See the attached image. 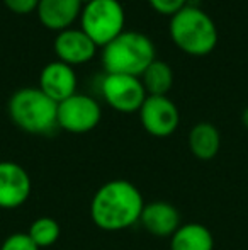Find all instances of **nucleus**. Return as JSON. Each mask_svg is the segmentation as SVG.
<instances>
[{
  "label": "nucleus",
  "mask_w": 248,
  "mask_h": 250,
  "mask_svg": "<svg viewBox=\"0 0 248 250\" xmlns=\"http://www.w3.org/2000/svg\"><path fill=\"white\" fill-rule=\"evenodd\" d=\"M139 118L145 129L153 136H169L180 121L179 107L170 97L148 94L139 107Z\"/></svg>",
  "instance_id": "6e6552de"
},
{
  "label": "nucleus",
  "mask_w": 248,
  "mask_h": 250,
  "mask_svg": "<svg viewBox=\"0 0 248 250\" xmlns=\"http://www.w3.org/2000/svg\"><path fill=\"white\" fill-rule=\"evenodd\" d=\"M139 223L148 233L158 238L172 237L180 227V213L173 204L167 201H153L145 203L139 216Z\"/></svg>",
  "instance_id": "9b49d317"
},
{
  "label": "nucleus",
  "mask_w": 248,
  "mask_h": 250,
  "mask_svg": "<svg viewBox=\"0 0 248 250\" xmlns=\"http://www.w3.org/2000/svg\"><path fill=\"white\" fill-rule=\"evenodd\" d=\"M242 123L245 125V128H248V105L243 109V112H242Z\"/></svg>",
  "instance_id": "412c9836"
},
{
  "label": "nucleus",
  "mask_w": 248,
  "mask_h": 250,
  "mask_svg": "<svg viewBox=\"0 0 248 250\" xmlns=\"http://www.w3.org/2000/svg\"><path fill=\"white\" fill-rule=\"evenodd\" d=\"M143 85H145L146 94L153 96H167L169 89L173 82L172 66L163 60L155 58L145 70H143Z\"/></svg>",
  "instance_id": "dca6fc26"
},
{
  "label": "nucleus",
  "mask_w": 248,
  "mask_h": 250,
  "mask_svg": "<svg viewBox=\"0 0 248 250\" xmlns=\"http://www.w3.org/2000/svg\"><path fill=\"white\" fill-rule=\"evenodd\" d=\"M102 109L92 96L75 92L58 102V126L70 133H87L100 121Z\"/></svg>",
  "instance_id": "423d86ee"
},
{
  "label": "nucleus",
  "mask_w": 248,
  "mask_h": 250,
  "mask_svg": "<svg viewBox=\"0 0 248 250\" xmlns=\"http://www.w3.org/2000/svg\"><path fill=\"white\" fill-rule=\"evenodd\" d=\"M150 2L156 10H160L163 14H173L180 7L186 5V0H150Z\"/></svg>",
  "instance_id": "6ab92c4d"
},
{
  "label": "nucleus",
  "mask_w": 248,
  "mask_h": 250,
  "mask_svg": "<svg viewBox=\"0 0 248 250\" xmlns=\"http://www.w3.org/2000/svg\"><path fill=\"white\" fill-rule=\"evenodd\" d=\"M82 0H39L36 10L41 22L61 31L70 27L73 19L82 12Z\"/></svg>",
  "instance_id": "ddd939ff"
},
{
  "label": "nucleus",
  "mask_w": 248,
  "mask_h": 250,
  "mask_svg": "<svg viewBox=\"0 0 248 250\" xmlns=\"http://www.w3.org/2000/svg\"><path fill=\"white\" fill-rule=\"evenodd\" d=\"M10 119L33 135H48L58 128V102L39 87H20L9 99Z\"/></svg>",
  "instance_id": "f03ea898"
},
{
  "label": "nucleus",
  "mask_w": 248,
  "mask_h": 250,
  "mask_svg": "<svg viewBox=\"0 0 248 250\" xmlns=\"http://www.w3.org/2000/svg\"><path fill=\"white\" fill-rule=\"evenodd\" d=\"M221 146V135L219 129L212 123L201 121L189 133V148L194 157L201 160H211L218 155Z\"/></svg>",
  "instance_id": "4468645a"
},
{
  "label": "nucleus",
  "mask_w": 248,
  "mask_h": 250,
  "mask_svg": "<svg viewBox=\"0 0 248 250\" xmlns=\"http://www.w3.org/2000/svg\"><path fill=\"white\" fill-rule=\"evenodd\" d=\"M3 2H5L7 7L12 9L14 12L26 14V12H31L33 9H36L39 0H3Z\"/></svg>",
  "instance_id": "aec40b11"
},
{
  "label": "nucleus",
  "mask_w": 248,
  "mask_h": 250,
  "mask_svg": "<svg viewBox=\"0 0 248 250\" xmlns=\"http://www.w3.org/2000/svg\"><path fill=\"white\" fill-rule=\"evenodd\" d=\"M170 34L184 51L192 55H206L218 43V27L212 17L191 3L172 14Z\"/></svg>",
  "instance_id": "20e7f679"
},
{
  "label": "nucleus",
  "mask_w": 248,
  "mask_h": 250,
  "mask_svg": "<svg viewBox=\"0 0 248 250\" xmlns=\"http://www.w3.org/2000/svg\"><path fill=\"white\" fill-rule=\"evenodd\" d=\"M0 250H39V249L31 240L29 235L22 233V231H17V233L9 235L3 240V244L0 245Z\"/></svg>",
  "instance_id": "a211bd4d"
},
{
  "label": "nucleus",
  "mask_w": 248,
  "mask_h": 250,
  "mask_svg": "<svg viewBox=\"0 0 248 250\" xmlns=\"http://www.w3.org/2000/svg\"><path fill=\"white\" fill-rule=\"evenodd\" d=\"M155 60V44L152 38L139 31H121L104 44L102 63L111 73L139 75Z\"/></svg>",
  "instance_id": "7ed1b4c3"
},
{
  "label": "nucleus",
  "mask_w": 248,
  "mask_h": 250,
  "mask_svg": "<svg viewBox=\"0 0 248 250\" xmlns=\"http://www.w3.org/2000/svg\"><path fill=\"white\" fill-rule=\"evenodd\" d=\"M80 19L82 29L97 44H106L123 31L124 7L119 0H90L83 3Z\"/></svg>",
  "instance_id": "39448f33"
},
{
  "label": "nucleus",
  "mask_w": 248,
  "mask_h": 250,
  "mask_svg": "<svg viewBox=\"0 0 248 250\" xmlns=\"http://www.w3.org/2000/svg\"><path fill=\"white\" fill-rule=\"evenodd\" d=\"M39 89L51 99L61 102L76 92V73L70 63L53 60L43 66L39 75Z\"/></svg>",
  "instance_id": "9d476101"
},
{
  "label": "nucleus",
  "mask_w": 248,
  "mask_h": 250,
  "mask_svg": "<svg viewBox=\"0 0 248 250\" xmlns=\"http://www.w3.org/2000/svg\"><path fill=\"white\" fill-rule=\"evenodd\" d=\"M97 43L82 27H65L55 38V50L66 63H82L94 56Z\"/></svg>",
  "instance_id": "f8f14e48"
},
{
  "label": "nucleus",
  "mask_w": 248,
  "mask_h": 250,
  "mask_svg": "<svg viewBox=\"0 0 248 250\" xmlns=\"http://www.w3.org/2000/svg\"><path fill=\"white\" fill-rule=\"evenodd\" d=\"M60 225L55 218H50V216H41V218H36L33 221V225L29 227V238L38 245V249H46V247H51L53 244H57L58 238H60Z\"/></svg>",
  "instance_id": "f3484780"
},
{
  "label": "nucleus",
  "mask_w": 248,
  "mask_h": 250,
  "mask_svg": "<svg viewBox=\"0 0 248 250\" xmlns=\"http://www.w3.org/2000/svg\"><path fill=\"white\" fill-rule=\"evenodd\" d=\"M214 237L211 230L201 223L180 225L170 237V250H212Z\"/></svg>",
  "instance_id": "2eb2a0df"
},
{
  "label": "nucleus",
  "mask_w": 248,
  "mask_h": 250,
  "mask_svg": "<svg viewBox=\"0 0 248 250\" xmlns=\"http://www.w3.org/2000/svg\"><path fill=\"white\" fill-rule=\"evenodd\" d=\"M102 94L114 109L123 112L139 111L145 97L148 96L138 75L107 72L102 79Z\"/></svg>",
  "instance_id": "0eeeda50"
},
{
  "label": "nucleus",
  "mask_w": 248,
  "mask_h": 250,
  "mask_svg": "<svg viewBox=\"0 0 248 250\" xmlns=\"http://www.w3.org/2000/svg\"><path fill=\"white\" fill-rule=\"evenodd\" d=\"M145 201L133 182L114 179L95 191L90 203L94 225L106 231H121L139 221Z\"/></svg>",
  "instance_id": "f257e3e1"
},
{
  "label": "nucleus",
  "mask_w": 248,
  "mask_h": 250,
  "mask_svg": "<svg viewBox=\"0 0 248 250\" xmlns=\"http://www.w3.org/2000/svg\"><path fill=\"white\" fill-rule=\"evenodd\" d=\"M82 2H83V3H87V2H90V0H82Z\"/></svg>",
  "instance_id": "4be33fe9"
},
{
  "label": "nucleus",
  "mask_w": 248,
  "mask_h": 250,
  "mask_svg": "<svg viewBox=\"0 0 248 250\" xmlns=\"http://www.w3.org/2000/svg\"><path fill=\"white\" fill-rule=\"evenodd\" d=\"M31 177L22 165L16 162H0V208L16 209L31 196Z\"/></svg>",
  "instance_id": "1a4fd4ad"
}]
</instances>
